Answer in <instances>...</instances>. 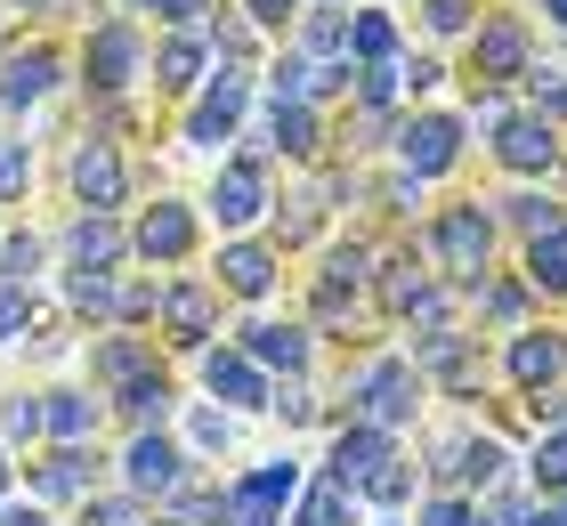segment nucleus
Instances as JSON below:
<instances>
[{
  "instance_id": "obj_16",
  "label": "nucleus",
  "mask_w": 567,
  "mask_h": 526,
  "mask_svg": "<svg viewBox=\"0 0 567 526\" xmlns=\"http://www.w3.org/2000/svg\"><path fill=\"white\" fill-rule=\"evenodd\" d=\"M559 373H567V349H559L551 332H519V340H511V381H519L527 398H544Z\"/></svg>"
},
{
  "instance_id": "obj_41",
  "label": "nucleus",
  "mask_w": 567,
  "mask_h": 526,
  "mask_svg": "<svg viewBox=\"0 0 567 526\" xmlns=\"http://www.w3.org/2000/svg\"><path fill=\"white\" fill-rule=\"evenodd\" d=\"M422 526H478V510L462 503V494H437V503L422 510Z\"/></svg>"
},
{
  "instance_id": "obj_29",
  "label": "nucleus",
  "mask_w": 567,
  "mask_h": 526,
  "mask_svg": "<svg viewBox=\"0 0 567 526\" xmlns=\"http://www.w3.org/2000/svg\"><path fill=\"white\" fill-rule=\"evenodd\" d=\"M268 146H284V154H317V114L308 105H276V138Z\"/></svg>"
},
{
  "instance_id": "obj_14",
  "label": "nucleus",
  "mask_w": 567,
  "mask_h": 526,
  "mask_svg": "<svg viewBox=\"0 0 567 526\" xmlns=\"http://www.w3.org/2000/svg\"><path fill=\"white\" fill-rule=\"evenodd\" d=\"M503 138H495V154L511 171H551L559 163V130L551 122H535V114H519V122H495Z\"/></svg>"
},
{
  "instance_id": "obj_10",
  "label": "nucleus",
  "mask_w": 567,
  "mask_h": 526,
  "mask_svg": "<svg viewBox=\"0 0 567 526\" xmlns=\"http://www.w3.org/2000/svg\"><path fill=\"white\" fill-rule=\"evenodd\" d=\"M73 195H82L90 210H114L122 203V154L106 138H82L73 146Z\"/></svg>"
},
{
  "instance_id": "obj_47",
  "label": "nucleus",
  "mask_w": 567,
  "mask_h": 526,
  "mask_svg": "<svg viewBox=\"0 0 567 526\" xmlns=\"http://www.w3.org/2000/svg\"><path fill=\"white\" fill-rule=\"evenodd\" d=\"M131 9H154V17H171V24H195L203 0H131Z\"/></svg>"
},
{
  "instance_id": "obj_12",
  "label": "nucleus",
  "mask_w": 567,
  "mask_h": 526,
  "mask_svg": "<svg viewBox=\"0 0 567 526\" xmlns=\"http://www.w3.org/2000/svg\"><path fill=\"white\" fill-rule=\"evenodd\" d=\"M65 251H73V268H90V276H106L122 251H131V235H122L106 210H82V219L65 227Z\"/></svg>"
},
{
  "instance_id": "obj_26",
  "label": "nucleus",
  "mask_w": 567,
  "mask_h": 526,
  "mask_svg": "<svg viewBox=\"0 0 567 526\" xmlns=\"http://www.w3.org/2000/svg\"><path fill=\"white\" fill-rule=\"evenodd\" d=\"M535 486H544V494H567V421H551L544 445H535Z\"/></svg>"
},
{
  "instance_id": "obj_1",
  "label": "nucleus",
  "mask_w": 567,
  "mask_h": 526,
  "mask_svg": "<svg viewBox=\"0 0 567 526\" xmlns=\"http://www.w3.org/2000/svg\"><path fill=\"white\" fill-rule=\"evenodd\" d=\"M414 405H422V364L373 357L365 373H357V421H365V430H398V421H414Z\"/></svg>"
},
{
  "instance_id": "obj_40",
  "label": "nucleus",
  "mask_w": 567,
  "mask_h": 526,
  "mask_svg": "<svg viewBox=\"0 0 567 526\" xmlns=\"http://www.w3.org/2000/svg\"><path fill=\"white\" fill-rule=\"evenodd\" d=\"M308 73H317V65H300V58H284V65L268 73V90H276V105H300V90H308Z\"/></svg>"
},
{
  "instance_id": "obj_54",
  "label": "nucleus",
  "mask_w": 567,
  "mask_h": 526,
  "mask_svg": "<svg viewBox=\"0 0 567 526\" xmlns=\"http://www.w3.org/2000/svg\"><path fill=\"white\" fill-rule=\"evenodd\" d=\"M390 526H398V518H390Z\"/></svg>"
},
{
  "instance_id": "obj_13",
  "label": "nucleus",
  "mask_w": 567,
  "mask_h": 526,
  "mask_svg": "<svg viewBox=\"0 0 567 526\" xmlns=\"http://www.w3.org/2000/svg\"><path fill=\"white\" fill-rule=\"evenodd\" d=\"M131 251H146V259H187V251H195L187 203H154L146 219H138V235H131Z\"/></svg>"
},
{
  "instance_id": "obj_21",
  "label": "nucleus",
  "mask_w": 567,
  "mask_h": 526,
  "mask_svg": "<svg viewBox=\"0 0 567 526\" xmlns=\"http://www.w3.org/2000/svg\"><path fill=\"white\" fill-rule=\"evenodd\" d=\"M171 405H178V389L154 373V364H146L138 381H122V413H131L138 430H163V413H171Z\"/></svg>"
},
{
  "instance_id": "obj_35",
  "label": "nucleus",
  "mask_w": 567,
  "mask_h": 526,
  "mask_svg": "<svg viewBox=\"0 0 567 526\" xmlns=\"http://www.w3.org/2000/svg\"><path fill=\"white\" fill-rule=\"evenodd\" d=\"M430 292V276L414 268V259H398V268H390V283H381V300H390L398 316H414V300Z\"/></svg>"
},
{
  "instance_id": "obj_7",
  "label": "nucleus",
  "mask_w": 567,
  "mask_h": 526,
  "mask_svg": "<svg viewBox=\"0 0 567 526\" xmlns=\"http://www.w3.org/2000/svg\"><path fill=\"white\" fill-rule=\"evenodd\" d=\"M398 154H405V171H414V178H437V171L462 154V130H454L446 114H422V122L398 130Z\"/></svg>"
},
{
  "instance_id": "obj_5",
  "label": "nucleus",
  "mask_w": 567,
  "mask_h": 526,
  "mask_svg": "<svg viewBox=\"0 0 567 526\" xmlns=\"http://www.w3.org/2000/svg\"><path fill=\"white\" fill-rule=\"evenodd\" d=\"M203 389H212L219 405H268V398H276L268 373H260L244 349H203Z\"/></svg>"
},
{
  "instance_id": "obj_25",
  "label": "nucleus",
  "mask_w": 567,
  "mask_h": 526,
  "mask_svg": "<svg viewBox=\"0 0 567 526\" xmlns=\"http://www.w3.org/2000/svg\"><path fill=\"white\" fill-rule=\"evenodd\" d=\"M65 300H73V308H90V316H122V283H114V276L73 268V276H65Z\"/></svg>"
},
{
  "instance_id": "obj_36",
  "label": "nucleus",
  "mask_w": 567,
  "mask_h": 526,
  "mask_svg": "<svg viewBox=\"0 0 567 526\" xmlns=\"http://www.w3.org/2000/svg\"><path fill=\"white\" fill-rule=\"evenodd\" d=\"M97 373H106V381H138L146 349H138V340H106V349H97Z\"/></svg>"
},
{
  "instance_id": "obj_23",
  "label": "nucleus",
  "mask_w": 567,
  "mask_h": 526,
  "mask_svg": "<svg viewBox=\"0 0 567 526\" xmlns=\"http://www.w3.org/2000/svg\"><path fill=\"white\" fill-rule=\"evenodd\" d=\"M33 478H41V494L73 503V494H90V454H82V445H58L49 462H33Z\"/></svg>"
},
{
  "instance_id": "obj_3",
  "label": "nucleus",
  "mask_w": 567,
  "mask_h": 526,
  "mask_svg": "<svg viewBox=\"0 0 567 526\" xmlns=\"http://www.w3.org/2000/svg\"><path fill=\"white\" fill-rule=\"evenodd\" d=\"M292 494H300V462L251 470V478L227 494V526H276V503H292Z\"/></svg>"
},
{
  "instance_id": "obj_43",
  "label": "nucleus",
  "mask_w": 567,
  "mask_h": 526,
  "mask_svg": "<svg viewBox=\"0 0 567 526\" xmlns=\"http://www.w3.org/2000/svg\"><path fill=\"white\" fill-rule=\"evenodd\" d=\"M268 413H284V421H317V398L292 381V389H276V398H268Z\"/></svg>"
},
{
  "instance_id": "obj_20",
  "label": "nucleus",
  "mask_w": 567,
  "mask_h": 526,
  "mask_svg": "<svg viewBox=\"0 0 567 526\" xmlns=\"http://www.w3.org/2000/svg\"><path fill=\"white\" fill-rule=\"evenodd\" d=\"M49 73H58V58H49V49H17V58L0 65V105L41 97V90H49Z\"/></svg>"
},
{
  "instance_id": "obj_8",
  "label": "nucleus",
  "mask_w": 567,
  "mask_h": 526,
  "mask_svg": "<svg viewBox=\"0 0 567 526\" xmlns=\"http://www.w3.org/2000/svg\"><path fill=\"white\" fill-rule=\"evenodd\" d=\"M212 210H219V227H251L268 210V171L251 163V154H244V163H227L219 187H212Z\"/></svg>"
},
{
  "instance_id": "obj_17",
  "label": "nucleus",
  "mask_w": 567,
  "mask_h": 526,
  "mask_svg": "<svg viewBox=\"0 0 567 526\" xmlns=\"http://www.w3.org/2000/svg\"><path fill=\"white\" fill-rule=\"evenodd\" d=\"M478 73H486V82H519V73H527V33H519V17L478 24Z\"/></svg>"
},
{
  "instance_id": "obj_42",
  "label": "nucleus",
  "mask_w": 567,
  "mask_h": 526,
  "mask_svg": "<svg viewBox=\"0 0 567 526\" xmlns=\"http://www.w3.org/2000/svg\"><path fill=\"white\" fill-rule=\"evenodd\" d=\"M24 316H33V292H24V283H0V340H9Z\"/></svg>"
},
{
  "instance_id": "obj_9",
  "label": "nucleus",
  "mask_w": 567,
  "mask_h": 526,
  "mask_svg": "<svg viewBox=\"0 0 567 526\" xmlns=\"http://www.w3.org/2000/svg\"><path fill=\"white\" fill-rule=\"evenodd\" d=\"M244 97H251V82H244L236 65H227L219 82L203 90V105H195V130H187V138H195V146H219V138H236V122H244Z\"/></svg>"
},
{
  "instance_id": "obj_11",
  "label": "nucleus",
  "mask_w": 567,
  "mask_h": 526,
  "mask_svg": "<svg viewBox=\"0 0 567 526\" xmlns=\"http://www.w3.org/2000/svg\"><path fill=\"white\" fill-rule=\"evenodd\" d=\"M90 82L97 90H131L138 82V33L131 24H97L90 33Z\"/></svg>"
},
{
  "instance_id": "obj_52",
  "label": "nucleus",
  "mask_w": 567,
  "mask_h": 526,
  "mask_svg": "<svg viewBox=\"0 0 567 526\" xmlns=\"http://www.w3.org/2000/svg\"><path fill=\"white\" fill-rule=\"evenodd\" d=\"M559 526H567V494H559Z\"/></svg>"
},
{
  "instance_id": "obj_33",
  "label": "nucleus",
  "mask_w": 567,
  "mask_h": 526,
  "mask_svg": "<svg viewBox=\"0 0 567 526\" xmlns=\"http://www.w3.org/2000/svg\"><path fill=\"white\" fill-rule=\"evenodd\" d=\"M187 437H195V454H227V437H236V421H227V405H203L187 421Z\"/></svg>"
},
{
  "instance_id": "obj_27",
  "label": "nucleus",
  "mask_w": 567,
  "mask_h": 526,
  "mask_svg": "<svg viewBox=\"0 0 567 526\" xmlns=\"http://www.w3.org/2000/svg\"><path fill=\"white\" fill-rule=\"evenodd\" d=\"M195 73H203V41L187 33V41H171V49H163V65H154V82H163V90H195Z\"/></svg>"
},
{
  "instance_id": "obj_6",
  "label": "nucleus",
  "mask_w": 567,
  "mask_h": 526,
  "mask_svg": "<svg viewBox=\"0 0 567 526\" xmlns=\"http://www.w3.org/2000/svg\"><path fill=\"white\" fill-rule=\"evenodd\" d=\"M390 454H398V437H390V430H365V421H357V430H341V437H332V470H324V478L357 494V486H365V478H373V470L390 462Z\"/></svg>"
},
{
  "instance_id": "obj_28",
  "label": "nucleus",
  "mask_w": 567,
  "mask_h": 526,
  "mask_svg": "<svg viewBox=\"0 0 567 526\" xmlns=\"http://www.w3.org/2000/svg\"><path fill=\"white\" fill-rule=\"evenodd\" d=\"M341 518H349V486H332V478H324V486H308V494H300V518H292V526H341Z\"/></svg>"
},
{
  "instance_id": "obj_53",
  "label": "nucleus",
  "mask_w": 567,
  "mask_h": 526,
  "mask_svg": "<svg viewBox=\"0 0 567 526\" xmlns=\"http://www.w3.org/2000/svg\"><path fill=\"white\" fill-rule=\"evenodd\" d=\"M17 9H41V0H17Z\"/></svg>"
},
{
  "instance_id": "obj_50",
  "label": "nucleus",
  "mask_w": 567,
  "mask_h": 526,
  "mask_svg": "<svg viewBox=\"0 0 567 526\" xmlns=\"http://www.w3.org/2000/svg\"><path fill=\"white\" fill-rule=\"evenodd\" d=\"M9 470H17V462H9V454H0V503H9Z\"/></svg>"
},
{
  "instance_id": "obj_31",
  "label": "nucleus",
  "mask_w": 567,
  "mask_h": 526,
  "mask_svg": "<svg viewBox=\"0 0 567 526\" xmlns=\"http://www.w3.org/2000/svg\"><path fill=\"white\" fill-rule=\"evenodd\" d=\"M495 478H503V445L471 437V445H462V486H495Z\"/></svg>"
},
{
  "instance_id": "obj_39",
  "label": "nucleus",
  "mask_w": 567,
  "mask_h": 526,
  "mask_svg": "<svg viewBox=\"0 0 567 526\" xmlns=\"http://www.w3.org/2000/svg\"><path fill=\"white\" fill-rule=\"evenodd\" d=\"M511 219H519L527 235H551V227H567V219H559V210H551L544 195H511Z\"/></svg>"
},
{
  "instance_id": "obj_4",
  "label": "nucleus",
  "mask_w": 567,
  "mask_h": 526,
  "mask_svg": "<svg viewBox=\"0 0 567 526\" xmlns=\"http://www.w3.org/2000/svg\"><path fill=\"white\" fill-rule=\"evenodd\" d=\"M122 478H131V494H178L187 486V454L163 430H138L131 454H122Z\"/></svg>"
},
{
  "instance_id": "obj_19",
  "label": "nucleus",
  "mask_w": 567,
  "mask_h": 526,
  "mask_svg": "<svg viewBox=\"0 0 567 526\" xmlns=\"http://www.w3.org/2000/svg\"><path fill=\"white\" fill-rule=\"evenodd\" d=\"M219 283H227L236 300H260L268 283H276V251H268V244H227V251H219Z\"/></svg>"
},
{
  "instance_id": "obj_48",
  "label": "nucleus",
  "mask_w": 567,
  "mask_h": 526,
  "mask_svg": "<svg viewBox=\"0 0 567 526\" xmlns=\"http://www.w3.org/2000/svg\"><path fill=\"white\" fill-rule=\"evenodd\" d=\"M0 526H49V510H24V503H9V510H0Z\"/></svg>"
},
{
  "instance_id": "obj_34",
  "label": "nucleus",
  "mask_w": 567,
  "mask_h": 526,
  "mask_svg": "<svg viewBox=\"0 0 567 526\" xmlns=\"http://www.w3.org/2000/svg\"><path fill=\"white\" fill-rule=\"evenodd\" d=\"M357 494H373V503H405V494H414V470H405V454H390Z\"/></svg>"
},
{
  "instance_id": "obj_2",
  "label": "nucleus",
  "mask_w": 567,
  "mask_h": 526,
  "mask_svg": "<svg viewBox=\"0 0 567 526\" xmlns=\"http://www.w3.org/2000/svg\"><path fill=\"white\" fill-rule=\"evenodd\" d=\"M486 251H495V219H486L478 203H454L446 219H437V259H446L462 283H486Z\"/></svg>"
},
{
  "instance_id": "obj_37",
  "label": "nucleus",
  "mask_w": 567,
  "mask_h": 526,
  "mask_svg": "<svg viewBox=\"0 0 567 526\" xmlns=\"http://www.w3.org/2000/svg\"><path fill=\"white\" fill-rule=\"evenodd\" d=\"M41 430H49L41 398H9V405H0V437H41Z\"/></svg>"
},
{
  "instance_id": "obj_46",
  "label": "nucleus",
  "mask_w": 567,
  "mask_h": 526,
  "mask_svg": "<svg viewBox=\"0 0 567 526\" xmlns=\"http://www.w3.org/2000/svg\"><path fill=\"white\" fill-rule=\"evenodd\" d=\"M422 17L437 24V33H462V24H471V0H430Z\"/></svg>"
},
{
  "instance_id": "obj_15",
  "label": "nucleus",
  "mask_w": 567,
  "mask_h": 526,
  "mask_svg": "<svg viewBox=\"0 0 567 526\" xmlns=\"http://www.w3.org/2000/svg\"><path fill=\"white\" fill-rule=\"evenodd\" d=\"M244 357L251 364H260V373H276V364H284V373H308V332L300 324H244Z\"/></svg>"
},
{
  "instance_id": "obj_18",
  "label": "nucleus",
  "mask_w": 567,
  "mask_h": 526,
  "mask_svg": "<svg viewBox=\"0 0 567 526\" xmlns=\"http://www.w3.org/2000/svg\"><path fill=\"white\" fill-rule=\"evenodd\" d=\"M212 292H203V283H171L163 292V324H171V340L178 349H203V340H212Z\"/></svg>"
},
{
  "instance_id": "obj_24",
  "label": "nucleus",
  "mask_w": 567,
  "mask_h": 526,
  "mask_svg": "<svg viewBox=\"0 0 567 526\" xmlns=\"http://www.w3.org/2000/svg\"><path fill=\"white\" fill-rule=\"evenodd\" d=\"M527 292H567V227L527 244Z\"/></svg>"
},
{
  "instance_id": "obj_45",
  "label": "nucleus",
  "mask_w": 567,
  "mask_h": 526,
  "mask_svg": "<svg viewBox=\"0 0 567 526\" xmlns=\"http://www.w3.org/2000/svg\"><path fill=\"white\" fill-rule=\"evenodd\" d=\"M90 526H138V503L114 494V503H90Z\"/></svg>"
},
{
  "instance_id": "obj_49",
  "label": "nucleus",
  "mask_w": 567,
  "mask_h": 526,
  "mask_svg": "<svg viewBox=\"0 0 567 526\" xmlns=\"http://www.w3.org/2000/svg\"><path fill=\"white\" fill-rule=\"evenodd\" d=\"M251 17H260V24H284V17H292V0H251Z\"/></svg>"
},
{
  "instance_id": "obj_44",
  "label": "nucleus",
  "mask_w": 567,
  "mask_h": 526,
  "mask_svg": "<svg viewBox=\"0 0 567 526\" xmlns=\"http://www.w3.org/2000/svg\"><path fill=\"white\" fill-rule=\"evenodd\" d=\"M519 308H527L519 283H495V292H486V316H495V324H519Z\"/></svg>"
},
{
  "instance_id": "obj_30",
  "label": "nucleus",
  "mask_w": 567,
  "mask_h": 526,
  "mask_svg": "<svg viewBox=\"0 0 567 526\" xmlns=\"http://www.w3.org/2000/svg\"><path fill=\"white\" fill-rule=\"evenodd\" d=\"M24 187H33V154L24 138H0V203H24Z\"/></svg>"
},
{
  "instance_id": "obj_51",
  "label": "nucleus",
  "mask_w": 567,
  "mask_h": 526,
  "mask_svg": "<svg viewBox=\"0 0 567 526\" xmlns=\"http://www.w3.org/2000/svg\"><path fill=\"white\" fill-rule=\"evenodd\" d=\"M551 17H559V24H567V0H551Z\"/></svg>"
},
{
  "instance_id": "obj_38",
  "label": "nucleus",
  "mask_w": 567,
  "mask_h": 526,
  "mask_svg": "<svg viewBox=\"0 0 567 526\" xmlns=\"http://www.w3.org/2000/svg\"><path fill=\"white\" fill-rule=\"evenodd\" d=\"M33 268H41V244H33V235H9V244H0V276H9V283H24Z\"/></svg>"
},
{
  "instance_id": "obj_32",
  "label": "nucleus",
  "mask_w": 567,
  "mask_h": 526,
  "mask_svg": "<svg viewBox=\"0 0 567 526\" xmlns=\"http://www.w3.org/2000/svg\"><path fill=\"white\" fill-rule=\"evenodd\" d=\"M349 41H357V58H365V65H390V49H398L390 17H357V24H349Z\"/></svg>"
},
{
  "instance_id": "obj_22",
  "label": "nucleus",
  "mask_w": 567,
  "mask_h": 526,
  "mask_svg": "<svg viewBox=\"0 0 567 526\" xmlns=\"http://www.w3.org/2000/svg\"><path fill=\"white\" fill-rule=\"evenodd\" d=\"M41 413H49V437H58V445H82V437L97 430V398H82V389H58V398H41Z\"/></svg>"
}]
</instances>
